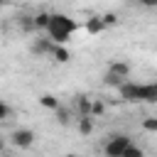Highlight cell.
<instances>
[{"label": "cell", "instance_id": "obj_15", "mask_svg": "<svg viewBox=\"0 0 157 157\" xmlns=\"http://www.w3.org/2000/svg\"><path fill=\"white\" fill-rule=\"evenodd\" d=\"M54 115H56V123H61V125H66L69 120H71V113L64 108V105H59V108H54Z\"/></svg>", "mask_w": 157, "mask_h": 157}, {"label": "cell", "instance_id": "obj_13", "mask_svg": "<svg viewBox=\"0 0 157 157\" xmlns=\"http://www.w3.org/2000/svg\"><path fill=\"white\" fill-rule=\"evenodd\" d=\"M76 108H78V115H88L91 98H88V96H78V98H76Z\"/></svg>", "mask_w": 157, "mask_h": 157}, {"label": "cell", "instance_id": "obj_12", "mask_svg": "<svg viewBox=\"0 0 157 157\" xmlns=\"http://www.w3.org/2000/svg\"><path fill=\"white\" fill-rule=\"evenodd\" d=\"M49 12H37L34 17H32V22H34V29H47V25H49Z\"/></svg>", "mask_w": 157, "mask_h": 157}, {"label": "cell", "instance_id": "obj_23", "mask_svg": "<svg viewBox=\"0 0 157 157\" xmlns=\"http://www.w3.org/2000/svg\"><path fill=\"white\" fill-rule=\"evenodd\" d=\"M5 152V137H0V155Z\"/></svg>", "mask_w": 157, "mask_h": 157}, {"label": "cell", "instance_id": "obj_25", "mask_svg": "<svg viewBox=\"0 0 157 157\" xmlns=\"http://www.w3.org/2000/svg\"><path fill=\"white\" fill-rule=\"evenodd\" d=\"M66 157H78V155H74V152H69V155H66Z\"/></svg>", "mask_w": 157, "mask_h": 157}, {"label": "cell", "instance_id": "obj_16", "mask_svg": "<svg viewBox=\"0 0 157 157\" xmlns=\"http://www.w3.org/2000/svg\"><path fill=\"white\" fill-rule=\"evenodd\" d=\"M123 157H145V152H142V147H137V145H128L125 150H123Z\"/></svg>", "mask_w": 157, "mask_h": 157}, {"label": "cell", "instance_id": "obj_22", "mask_svg": "<svg viewBox=\"0 0 157 157\" xmlns=\"http://www.w3.org/2000/svg\"><path fill=\"white\" fill-rule=\"evenodd\" d=\"M140 5H145V7H157V0H140Z\"/></svg>", "mask_w": 157, "mask_h": 157}, {"label": "cell", "instance_id": "obj_2", "mask_svg": "<svg viewBox=\"0 0 157 157\" xmlns=\"http://www.w3.org/2000/svg\"><path fill=\"white\" fill-rule=\"evenodd\" d=\"M128 145H130V137L128 135H110V140L103 147V155L105 157H123V150Z\"/></svg>", "mask_w": 157, "mask_h": 157}, {"label": "cell", "instance_id": "obj_7", "mask_svg": "<svg viewBox=\"0 0 157 157\" xmlns=\"http://www.w3.org/2000/svg\"><path fill=\"white\" fill-rule=\"evenodd\" d=\"M103 29H105V25L101 22V17H98V15H93V17H88V20H86V32H88V34H101Z\"/></svg>", "mask_w": 157, "mask_h": 157}, {"label": "cell", "instance_id": "obj_14", "mask_svg": "<svg viewBox=\"0 0 157 157\" xmlns=\"http://www.w3.org/2000/svg\"><path fill=\"white\" fill-rule=\"evenodd\" d=\"M103 113H105V103H103V101H98V98H96V101H91L88 115L93 118V115H103Z\"/></svg>", "mask_w": 157, "mask_h": 157}, {"label": "cell", "instance_id": "obj_18", "mask_svg": "<svg viewBox=\"0 0 157 157\" xmlns=\"http://www.w3.org/2000/svg\"><path fill=\"white\" fill-rule=\"evenodd\" d=\"M101 22H103L105 27H115V25H118V15H115V12H105V15H101Z\"/></svg>", "mask_w": 157, "mask_h": 157}, {"label": "cell", "instance_id": "obj_24", "mask_svg": "<svg viewBox=\"0 0 157 157\" xmlns=\"http://www.w3.org/2000/svg\"><path fill=\"white\" fill-rule=\"evenodd\" d=\"M0 157H15V155H7V152H2V155H0Z\"/></svg>", "mask_w": 157, "mask_h": 157}, {"label": "cell", "instance_id": "obj_20", "mask_svg": "<svg viewBox=\"0 0 157 157\" xmlns=\"http://www.w3.org/2000/svg\"><path fill=\"white\" fill-rule=\"evenodd\" d=\"M142 128H145L147 132H157V118H145V120H142Z\"/></svg>", "mask_w": 157, "mask_h": 157}, {"label": "cell", "instance_id": "obj_3", "mask_svg": "<svg viewBox=\"0 0 157 157\" xmlns=\"http://www.w3.org/2000/svg\"><path fill=\"white\" fill-rule=\"evenodd\" d=\"M10 142H12L17 150H27V147L34 145V132H32L29 128H17V130L10 132Z\"/></svg>", "mask_w": 157, "mask_h": 157}, {"label": "cell", "instance_id": "obj_10", "mask_svg": "<svg viewBox=\"0 0 157 157\" xmlns=\"http://www.w3.org/2000/svg\"><path fill=\"white\" fill-rule=\"evenodd\" d=\"M78 132L81 135H91L93 132V118L91 115H78Z\"/></svg>", "mask_w": 157, "mask_h": 157}, {"label": "cell", "instance_id": "obj_21", "mask_svg": "<svg viewBox=\"0 0 157 157\" xmlns=\"http://www.w3.org/2000/svg\"><path fill=\"white\" fill-rule=\"evenodd\" d=\"M7 118H10V105L0 98V123H2V120H7Z\"/></svg>", "mask_w": 157, "mask_h": 157}, {"label": "cell", "instance_id": "obj_11", "mask_svg": "<svg viewBox=\"0 0 157 157\" xmlns=\"http://www.w3.org/2000/svg\"><path fill=\"white\" fill-rule=\"evenodd\" d=\"M39 105L47 108V110H54V108H59V98L52 96V93H44V96H39Z\"/></svg>", "mask_w": 157, "mask_h": 157}, {"label": "cell", "instance_id": "obj_9", "mask_svg": "<svg viewBox=\"0 0 157 157\" xmlns=\"http://www.w3.org/2000/svg\"><path fill=\"white\" fill-rule=\"evenodd\" d=\"M52 56H54L59 64H66V61L71 59V54H69V49H66L64 44H54V49H52Z\"/></svg>", "mask_w": 157, "mask_h": 157}, {"label": "cell", "instance_id": "obj_5", "mask_svg": "<svg viewBox=\"0 0 157 157\" xmlns=\"http://www.w3.org/2000/svg\"><path fill=\"white\" fill-rule=\"evenodd\" d=\"M32 54H37V56H44V54H52V49H54V42L49 39V37H39V39H34L32 42Z\"/></svg>", "mask_w": 157, "mask_h": 157}, {"label": "cell", "instance_id": "obj_4", "mask_svg": "<svg viewBox=\"0 0 157 157\" xmlns=\"http://www.w3.org/2000/svg\"><path fill=\"white\" fill-rule=\"evenodd\" d=\"M115 91H118V96H120L123 101H128V103H137V101H140V83H135V81H128V78H125Z\"/></svg>", "mask_w": 157, "mask_h": 157}, {"label": "cell", "instance_id": "obj_26", "mask_svg": "<svg viewBox=\"0 0 157 157\" xmlns=\"http://www.w3.org/2000/svg\"><path fill=\"white\" fill-rule=\"evenodd\" d=\"M5 2H7V0H0V7H2V5H5Z\"/></svg>", "mask_w": 157, "mask_h": 157}, {"label": "cell", "instance_id": "obj_1", "mask_svg": "<svg viewBox=\"0 0 157 157\" xmlns=\"http://www.w3.org/2000/svg\"><path fill=\"white\" fill-rule=\"evenodd\" d=\"M76 27H78V22H76V20H71L69 15L54 12V15L49 17L47 34H49V39H52L54 44H64V42H69V37L76 32Z\"/></svg>", "mask_w": 157, "mask_h": 157}, {"label": "cell", "instance_id": "obj_17", "mask_svg": "<svg viewBox=\"0 0 157 157\" xmlns=\"http://www.w3.org/2000/svg\"><path fill=\"white\" fill-rule=\"evenodd\" d=\"M123 81H125V78H120V76H115V74H110V71H108V74H105V78H103V83H105V86H110V88H118Z\"/></svg>", "mask_w": 157, "mask_h": 157}, {"label": "cell", "instance_id": "obj_6", "mask_svg": "<svg viewBox=\"0 0 157 157\" xmlns=\"http://www.w3.org/2000/svg\"><path fill=\"white\" fill-rule=\"evenodd\" d=\"M140 101L155 103L157 101V83H140Z\"/></svg>", "mask_w": 157, "mask_h": 157}, {"label": "cell", "instance_id": "obj_19", "mask_svg": "<svg viewBox=\"0 0 157 157\" xmlns=\"http://www.w3.org/2000/svg\"><path fill=\"white\" fill-rule=\"evenodd\" d=\"M20 27H22L25 32H32V29H34V22H32V17H29V15H22V17H20Z\"/></svg>", "mask_w": 157, "mask_h": 157}, {"label": "cell", "instance_id": "obj_8", "mask_svg": "<svg viewBox=\"0 0 157 157\" xmlns=\"http://www.w3.org/2000/svg\"><path fill=\"white\" fill-rule=\"evenodd\" d=\"M108 71L115 74V76H120V78H128V74H130V64H128V61H113Z\"/></svg>", "mask_w": 157, "mask_h": 157}]
</instances>
